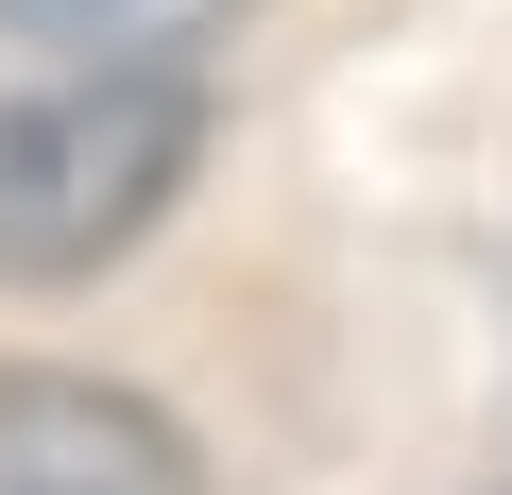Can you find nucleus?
<instances>
[{
  "label": "nucleus",
  "mask_w": 512,
  "mask_h": 495,
  "mask_svg": "<svg viewBox=\"0 0 512 495\" xmlns=\"http://www.w3.org/2000/svg\"><path fill=\"white\" fill-rule=\"evenodd\" d=\"M239 0H0V35H35L69 69H188Z\"/></svg>",
  "instance_id": "7ed1b4c3"
},
{
  "label": "nucleus",
  "mask_w": 512,
  "mask_h": 495,
  "mask_svg": "<svg viewBox=\"0 0 512 495\" xmlns=\"http://www.w3.org/2000/svg\"><path fill=\"white\" fill-rule=\"evenodd\" d=\"M0 495H205L171 410L103 376H0Z\"/></svg>",
  "instance_id": "f03ea898"
},
{
  "label": "nucleus",
  "mask_w": 512,
  "mask_h": 495,
  "mask_svg": "<svg viewBox=\"0 0 512 495\" xmlns=\"http://www.w3.org/2000/svg\"><path fill=\"white\" fill-rule=\"evenodd\" d=\"M188 154H205V120L171 69H69L35 103H0V291H69L120 239H154Z\"/></svg>",
  "instance_id": "f257e3e1"
}]
</instances>
